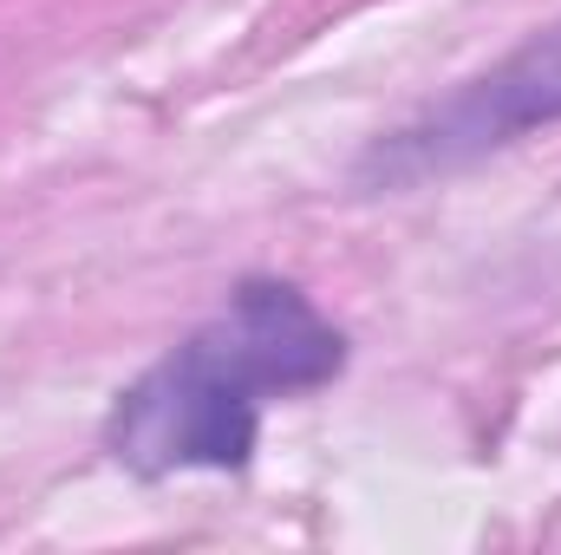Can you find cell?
<instances>
[{
    "instance_id": "obj_1",
    "label": "cell",
    "mask_w": 561,
    "mask_h": 555,
    "mask_svg": "<svg viewBox=\"0 0 561 555\" xmlns=\"http://www.w3.org/2000/svg\"><path fill=\"white\" fill-rule=\"evenodd\" d=\"M346 340L287 281H242L216 320H203L170 360H157L112 412V457L144 477L236 471L255 451L268 393L327 386Z\"/></svg>"
},
{
    "instance_id": "obj_2",
    "label": "cell",
    "mask_w": 561,
    "mask_h": 555,
    "mask_svg": "<svg viewBox=\"0 0 561 555\" xmlns=\"http://www.w3.org/2000/svg\"><path fill=\"white\" fill-rule=\"evenodd\" d=\"M542 125H561V20L457 86L444 105H431L405 132L379 138L359 157V190H419L431 177H450L503 144L529 138Z\"/></svg>"
}]
</instances>
